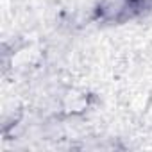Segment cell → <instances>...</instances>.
Segmentation results:
<instances>
[]
</instances>
